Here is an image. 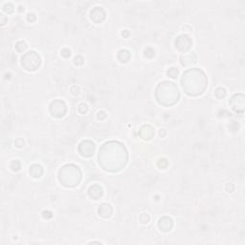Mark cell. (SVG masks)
Returning <instances> with one entry per match:
<instances>
[{
    "label": "cell",
    "mask_w": 245,
    "mask_h": 245,
    "mask_svg": "<svg viewBox=\"0 0 245 245\" xmlns=\"http://www.w3.org/2000/svg\"><path fill=\"white\" fill-rule=\"evenodd\" d=\"M98 214L102 216V218H110V216H112L113 209H112V207H111V205L107 204V203H104V204H102L99 207Z\"/></svg>",
    "instance_id": "cell-12"
},
{
    "label": "cell",
    "mask_w": 245,
    "mask_h": 245,
    "mask_svg": "<svg viewBox=\"0 0 245 245\" xmlns=\"http://www.w3.org/2000/svg\"><path fill=\"white\" fill-rule=\"evenodd\" d=\"M139 135L144 140H150L154 136V129L149 125H145L141 127Z\"/></svg>",
    "instance_id": "cell-11"
},
{
    "label": "cell",
    "mask_w": 245,
    "mask_h": 245,
    "mask_svg": "<svg viewBox=\"0 0 245 245\" xmlns=\"http://www.w3.org/2000/svg\"><path fill=\"white\" fill-rule=\"evenodd\" d=\"M61 56H62V57H64V58H69L71 56V51L69 49H67V48L62 49V50H61Z\"/></svg>",
    "instance_id": "cell-28"
},
{
    "label": "cell",
    "mask_w": 245,
    "mask_h": 245,
    "mask_svg": "<svg viewBox=\"0 0 245 245\" xmlns=\"http://www.w3.org/2000/svg\"><path fill=\"white\" fill-rule=\"evenodd\" d=\"M181 64L184 66H188L193 63H195L197 60V57L195 53H190V54H185L182 55L180 58Z\"/></svg>",
    "instance_id": "cell-13"
},
{
    "label": "cell",
    "mask_w": 245,
    "mask_h": 245,
    "mask_svg": "<svg viewBox=\"0 0 245 245\" xmlns=\"http://www.w3.org/2000/svg\"><path fill=\"white\" fill-rule=\"evenodd\" d=\"M91 19L95 23H101L105 19V12L102 7H95L91 11Z\"/></svg>",
    "instance_id": "cell-9"
},
{
    "label": "cell",
    "mask_w": 245,
    "mask_h": 245,
    "mask_svg": "<svg viewBox=\"0 0 245 245\" xmlns=\"http://www.w3.org/2000/svg\"><path fill=\"white\" fill-rule=\"evenodd\" d=\"M88 193H89V196L93 199H99L101 198L102 195V189L101 186L99 185H93L89 188L88 190Z\"/></svg>",
    "instance_id": "cell-14"
},
{
    "label": "cell",
    "mask_w": 245,
    "mask_h": 245,
    "mask_svg": "<svg viewBox=\"0 0 245 245\" xmlns=\"http://www.w3.org/2000/svg\"><path fill=\"white\" fill-rule=\"evenodd\" d=\"M158 227H159V229L162 231V232H169L172 227H173V221H172V219L171 218H169V216H163L162 218L159 219V221H158Z\"/></svg>",
    "instance_id": "cell-10"
},
{
    "label": "cell",
    "mask_w": 245,
    "mask_h": 245,
    "mask_svg": "<svg viewBox=\"0 0 245 245\" xmlns=\"http://www.w3.org/2000/svg\"><path fill=\"white\" fill-rule=\"evenodd\" d=\"M58 180L65 187H75L82 180V171L75 165H65L58 171Z\"/></svg>",
    "instance_id": "cell-4"
},
{
    "label": "cell",
    "mask_w": 245,
    "mask_h": 245,
    "mask_svg": "<svg viewBox=\"0 0 245 245\" xmlns=\"http://www.w3.org/2000/svg\"><path fill=\"white\" fill-rule=\"evenodd\" d=\"M3 10L8 13H11L13 12V6L12 3H5L3 6Z\"/></svg>",
    "instance_id": "cell-24"
},
{
    "label": "cell",
    "mask_w": 245,
    "mask_h": 245,
    "mask_svg": "<svg viewBox=\"0 0 245 245\" xmlns=\"http://www.w3.org/2000/svg\"><path fill=\"white\" fill-rule=\"evenodd\" d=\"M139 220H140L141 223L143 224H147L149 222V216L147 214H142L139 218Z\"/></svg>",
    "instance_id": "cell-21"
},
{
    "label": "cell",
    "mask_w": 245,
    "mask_h": 245,
    "mask_svg": "<svg viewBox=\"0 0 245 245\" xmlns=\"http://www.w3.org/2000/svg\"><path fill=\"white\" fill-rule=\"evenodd\" d=\"M80 154L83 157H90L93 155L94 151H95V144L92 141L89 140H84L80 142L78 147Z\"/></svg>",
    "instance_id": "cell-7"
},
{
    "label": "cell",
    "mask_w": 245,
    "mask_h": 245,
    "mask_svg": "<svg viewBox=\"0 0 245 245\" xmlns=\"http://www.w3.org/2000/svg\"><path fill=\"white\" fill-rule=\"evenodd\" d=\"M11 169H12V171H19V169H20V168H21V164H20V162H19V161H17V160H15V161H13L12 163H11Z\"/></svg>",
    "instance_id": "cell-20"
},
{
    "label": "cell",
    "mask_w": 245,
    "mask_h": 245,
    "mask_svg": "<svg viewBox=\"0 0 245 245\" xmlns=\"http://www.w3.org/2000/svg\"><path fill=\"white\" fill-rule=\"evenodd\" d=\"M154 55H155V52L152 48H147L146 50H145V57L151 58L154 57Z\"/></svg>",
    "instance_id": "cell-23"
},
{
    "label": "cell",
    "mask_w": 245,
    "mask_h": 245,
    "mask_svg": "<svg viewBox=\"0 0 245 245\" xmlns=\"http://www.w3.org/2000/svg\"><path fill=\"white\" fill-rule=\"evenodd\" d=\"M35 19H37V16H35V13H28L27 15V20L28 21L34 22Z\"/></svg>",
    "instance_id": "cell-30"
},
{
    "label": "cell",
    "mask_w": 245,
    "mask_h": 245,
    "mask_svg": "<svg viewBox=\"0 0 245 245\" xmlns=\"http://www.w3.org/2000/svg\"><path fill=\"white\" fill-rule=\"evenodd\" d=\"M21 64L27 71H35L41 64L40 56L35 51H29L23 55Z\"/></svg>",
    "instance_id": "cell-5"
},
{
    "label": "cell",
    "mask_w": 245,
    "mask_h": 245,
    "mask_svg": "<svg viewBox=\"0 0 245 245\" xmlns=\"http://www.w3.org/2000/svg\"><path fill=\"white\" fill-rule=\"evenodd\" d=\"M42 216H43L44 218L49 219V218H52L53 214H52L50 211H43V212H42Z\"/></svg>",
    "instance_id": "cell-29"
},
{
    "label": "cell",
    "mask_w": 245,
    "mask_h": 245,
    "mask_svg": "<svg viewBox=\"0 0 245 245\" xmlns=\"http://www.w3.org/2000/svg\"><path fill=\"white\" fill-rule=\"evenodd\" d=\"M117 58L121 62H127L130 58V53L127 50H121L119 51Z\"/></svg>",
    "instance_id": "cell-16"
},
{
    "label": "cell",
    "mask_w": 245,
    "mask_h": 245,
    "mask_svg": "<svg viewBox=\"0 0 245 245\" xmlns=\"http://www.w3.org/2000/svg\"><path fill=\"white\" fill-rule=\"evenodd\" d=\"M180 94L177 86L173 82H163L157 86L155 98L160 104L169 106L176 104L179 100Z\"/></svg>",
    "instance_id": "cell-3"
},
{
    "label": "cell",
    "mask_w": 245,
    "mask_h": 245,
    "mask_svg": "<svg viewBox=\"0 0 245 245\" xmlns=\"http://www.w3.org/2000/svg\"><path fill=\"white\" fill-rule=\"evenodd\" d=\"M157 166H158V168H160V169H166L167 166H168V161H167V159H165V158H161V159L158 160Z\"/></svg>",
    "instance_id": "cell-22"
},
{
    "label": "cell",
    "mask_w": 245,
    "mask_h": 245,
    "mask_svg": "<svg viewBox=\"0 0 245 245\" xmlns=\"http://www.w3.org/2000/svg\"><path fill=\"white\" fill-rule=\"evenodd\" d=\"M122 35H124V37H127V35H129V32H127V30H125V31H122Z\"/></svg>",
    "instance_id": "cell-35"
},
{
    "label": "cell",
    "mask_w": 245,
    "mask_h": 245,
    "mask_svg": "<svg viewBox=\"0 0 245 245\" xmlns=\"http://www.w3.org/2000/svg\"><path fill=\"white\" fill-rule=\"evenodd\" d=\"M129 159L127 149L120 142L110 141L104 144L99 150L98 161L104 171H119L126 166Z\"/></svg>",
    "instance_id": "cell-1"
},
{
    "label": "cell",
    "mask_w": 245,
    "mask_h": 245,
    "mask_svg": "<svg viewBox=\"0 0 245 245\" xmlns=\"http://www.w3.org/2000/svg\"><path fill=\"white\" fill-rule=\"evenodd\" d=\"M24 144H25L24 139H22V138H17V139L15 140V147H19V149H20V147H24Z\"/></svg>",
    "instance_id": "cell-27"
},
{
    "label": "cell",
    "mask_w": 245,
    "mask_h": 245,
    "mask_svg": "<svg viewBox=\"0 0 245 245\" xmlns=\"http://www.w3.org/2000/svg\"><path fill=\"white\" fill-rule=\"evenodd\" d=\"M234 190H235V187H234V185L232 183H228L226 185V191H228V193H233Z\"/></svg>",
    "instance_id": "cell-31"
},
{
    "label": "cell",
    "mask_w": 245,
    "mask_h": 245,
    "mask_svg": "<svg viewBox=\"0 0 245 245\" xmlns=\"http://www.w3.org/2000/svg\"><path fill=\"white\" fill-rule=\"evenodd\" d=\"M83 61H84V60H83V58L82 57V56H77V57H75V58H74V64L75 65H82V64H83Z\"/></svg>",
    "instance_id": "cell-26"
},
{
    "label": "cell",
    "mask_w": 245,
    "mask_h": 245,
    "mask_svg": "<svg viewBox=\"0 0 245 245\" xmlns=\"http://www.w3.org/2000/svg\"><path fill=\"white\" fill-rule=\"evenodd\" d=\"M87 110H88V107L85 104H79V106H78V111H79L80 114H85L87 112Z\"/></svg>",
    "instance_id": "cell-25"
},
{
    "label": "cell",
    "mask_w": 245,
    "mask_h": 245,
    "mask_svg": "<svg viewBox=\"0 0 245 245\" xmlns=\"http://www.w3.org/2000/svg\"><path fill=\"white\" fill-rule=\"evenodd\" d=\"M183 90L190 96L201 95L208 85V79L201 69H189L181 79Z\"/></svg>",
    "instance_id": "cell-2"
},
{
    "label": "cell",
    "mask_w": 245,
    "mask_h": 245,
    "mask_svg": "<svg viewBox=\"0 0 245 245\" xmlns=\"http://www.w3.org/2000/svg\"><path fill=\"white\" fill-rule=\"evenodd\" d=\"M50 113L52 116L56 117V118H61L66 114L67 111V107H66L65 102L61 100H56V101L52 102L49 107Z\"/></svg>",
    "instance_id": "cell-6"
},
{
    "label": "cell",
    "mask_w": 245,
    "mask_h": 245,
    "mask_svg": "<svg viewBox=\"0 0 245 245\" xmlns=\"http://www.w3.org/2000/svg\"><path fill=\"white\" fill-rule=\"evenodd\" d=\"M214 95L218 99H223L225 96H226V90L222 87H218L214 91Z\"/></svg>",
    "instance_id": "cell-17"
},
{
    "label": "cell",
    "mask_w": 245,
    "mask_h": 245,
    "mask_svg": "<svg viewBox=\"0 0 245 245\" xmlns=\"http://www.w3.org/2000/svg\"><path fill=\"white\" fill-rule=\"evenodd\" d=\"M191 44H193V41L187 35H181L175 39V46L178 50L182 52L188 51L191 48Z\"/></svg>",
    "instance_id": "cell-8"
},
{
    "label": "cell",
    "mask_w": 245,
    "mask_h": 245,
    "mask_svg": "<svg viewBox=\"0 0 245 245\" xmlns=\"http://www.w3.org/2000/svg\"><path fill=\"white\" fill-rule=\"evenodd\" d=\"M30 174L34 178H39L43 174V169L40 165L34 164L30 167Z\"/></svg>",
    "instance_id": "cell-15"
},
{
    "label": "cell",
    "mask_w": 245,
    "mask_h": 245,
    "mask_svg": "<svg viewBox=\"0 0 245 245\" xmlns=\"http://www.w3.org/2000/svg\"><path fill=\"white\" fill-rule=\"evenodd\" d=\"M27 44L26 42H24V41H18L17 43L15 44V50L19 53H22L23 51H25V50L27 49Z\"/></svg>",
    "instance_id": "cell-18"
},
{
    "label": "cell",
    "mask_w": 245,
    "mask_h": 245,
    "mask_svg": "<svg viewBox=\"0 0 245 245\" xmlns=\"http://www.w3.org/2000/svg\"><path fill=\"white\" fill-rule=\"evenodd\" d=\"M178 73H179V71H178L177 68H174V67H171L169 68L168 72H167V74H168L169 77H171V79H175L177 76H178Z\"/></svg>",
    "instance_id": "cell-19"
},
{
    "label": "cell",
    "mask_w": 245,
    "mask_h": 245,
    "mask_svg": "<svg viewBox=\"0 0 245 245\" xmlns=\"http://www.w3.org/2000/svg\"><path fill=\"white\" fill-rule=\"evenodd\" d=\"M159 135L161 136V137H164V136L166 135V130H165V129H160V131H159Z\"/></svg>",
    "instance_id": "cell-34"
},
{
    "label": "cell",
    "mask_w": 245,
    "mask_h": 245,
    "mask_svg": "<svg viewBox=\"0 0 245 245\" xmlns=\"http://www.w3.org/2000/svg\"><path fill=\"white\" fill-rule=\"evenodd\" d=\"M70 90H71L72 93L74 94V95H77V94H79V92H80V88H79V86L74 85V86H72Z\"/></svg>",
    "instance_id": "cell-32"
},
{
    "label": "cell",
    "mask_w": 245,
    "mask_h": 245,
    "mask_svg": "<svg viewBox=\"0 0 245 245\" xmlns=\"http://www.w3.org/2000/svg\"><path fill=\"white\" fill-rule=\"evenodd\" d=\"M106 117H107V115L104 111H100V112L98 113V119L99 120H104Z\"/></svg>",
    "instance_id": "cell-33"
},
{
    "label": "cell",
    "mask_w": 245,
    "mask_h": 245,
    "mask_svg": "<svg viewBox=\"0 0 245 245\" xmlns=\"http://www.w3.org/2000/svg\"><path fill=\"white\" fill-rule=\"evenodd\" d=\"M1 15V17H2V21H1V24L3 25V24H5V20H6V19H5V16H4V15Z\"/></svg>",
    "instance_id": "cell-36"
}]
</instances>
